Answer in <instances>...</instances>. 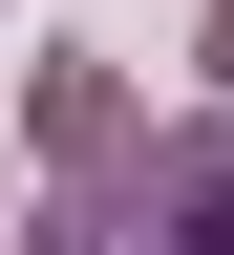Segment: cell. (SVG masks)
I'll return each instance as SVG.
<instances>
[{
  "instance_id": "6da1fadb",
  "label": "cell",
  "mask_w": 234,
  "mask_h": 255,
  "mask_svg": "<svg viewBox=\"0 0 234 255\" xmlns=\"http://www.w3.org/2000/svg\"><path fill=\"white\" fill-rule=\"evenodd\" d=\"M43 255H234V128H192V149H149V170H128L107 213H64Z\"/></svg>"
},
{
  "instance_id": "7a4b0ae2",
  "label": "cell",
  "mask_w": 234,
  "mask_h": 255,
  "mask_svg": "<svg viewBox=\"0 0 234 255\" xmlns=\"http://www.w3.org/2000/svg\"><path fill=\"white\" fill-rule=\"evenodd\" d=\"M43 149H64V170H85V149H128V85H107V64H43Z\"/></svg>"
},
{
  "instance_id": "3957f363",
  "label": "cell",
  "mask_w": 234,
  "mask_h": 255,
  "mask_svg": "<svg viewBox=\"0 0 234 255\" xmlns=\"http://www.w3.org/2000/svg\"><path fill=\"white\" fill-rule=\"evenodd\" d=\"M213 64H234V0H213Z\"/></svg>"
}]
</instances>
